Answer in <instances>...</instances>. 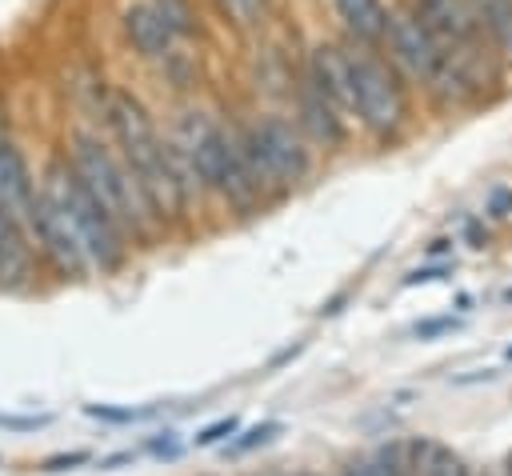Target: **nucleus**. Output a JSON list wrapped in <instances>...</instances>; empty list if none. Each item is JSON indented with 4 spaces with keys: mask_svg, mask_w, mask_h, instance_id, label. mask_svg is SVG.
<instances>
[{
    "mask_svg": "<svg viewBox=\"0 0 512 476\" xmlns=\"http://www.w3.org/2000/svg\"><path fill=\"white\" fill-rule=\"evenodd\" d=\"M100 120L112 128L116 152L124 156V164L140 180V188L152 200L160 224L184 216L188 204H192V192H188V180H184V172L176 164V152H172L168 136L156 128V120L148 116V108L132 92L112 88Z\"/></svg>",
    "mask_w": 512,
    "mask_h": 476,
    "instance_id": "f257e3e1",
    "label": "nucleus"
},
{
    "mask_svg": "<svg viewBox=\"0 0 512 476\" xmlns=\"http://www.w3.org/2000/svg\"><path fill=\"white\" fill-rule=\"evenodd\" d=\"M68 164H72V172L88 184V192L112 212V220L128 236H152L160 228V216H156L152 200L144 196L140 180L124 164V156L116 148H108L96 132H84V128L72 132Z\"/></svg>",
    "mask_w": 512,
    "mask_h": 476,
    "instance_id": "f03ea898",
    "label": "nucleus"
},
{
    "mask_svg": "<svg viewBox=\"0 0 512 476\" xmlns=\"http://www.w3.org/2000/svg\"><path fill=\"white\" fill-rule=\"evenodd\" d=\"M348 64H352V116H356V124L372 140L392 144L396 136H404V128L412 120V96H408L412 84L372 44L348 40Z\"/></svg>",
    "mask_w": 512,
    "mask_h": 476,
    "instance_id": "7ed1b4c3",
    "label": "nucleus"
},
{
    "mask_svg": "<svg viewBox=\"0 0 512 476\" xmlns=\"http://www.w3.org/2000/svg\"><path fill=\"white\" fill-rule=\"evenodd\" d=\"M40 188H44V192L56 200V208L68 216V224H72V232H76V240H80V248H84V256H88V264H92L96 272L120 268V260H124V236H128V232H124V228L112 220V212L88 192V184L72 172V164H68V160H52Z\"/></svg>",
    "mask_w": 512,
    "mask_h": 476,
    "instance_id": "20e7f679",
    "label": "nucleus"
},
{
    "mask_svg": "<svg viewBox=\"0 0 512 476\" xmlns=\"http://www.w3.org/2000/svg\"><path fill=\"white\" fill-rule=\"evenodd\" d=\"M240 132H244V148H248V160H252V172H256L264 196H284L300 180H308L312 140L296 124V116L288 120L280 112H260V116L244 120Z\"/></svg>",
    "mask_w": 512,
    "mask_h": 476,
    "instance_id": "39448f33",
    "label": "nucleus"
},
{
    "mask_svg": "<svg viewBox=\"0 0 512 476\" xmlns=\"http://www.w3.org/2000/svg\"><path fill=\"white\" fill-rule=\"evenodd\" d=\"M380 52L404 72V80L412 88H420L436 104L444 100V88H448V76H452V56L444 52V44L424 28V20L404 0L388 4V24H384Z\"/></svg>",
    "mask_w": 512,
    "mask_h": 476,
    "instance_id": "423d86ee",
    "label": "nucleus"
},
{
    "mask_svg": "<svg viewBox=\"0 0 512 476\" xmlns=\"http://www.w3.org/2000/svg\"><path fill=\"white\" fill-rule=\"evenodd\" d=\"M28 232H32V240H36L40 256H44L64 280L92 268L88 256H84V248H80V240H76V232H72V224H68V216L56 208V200H52L44 188H40V196H36V204H32Z\"/></svg>",
    "mask_w": 512,
    "mask_h": 476,
    "instance_id": "0eeeda50",
    "label": "nucleus"
},
{
    "mask_svg": "<svg viewBox=\"0 0 512 476\" xmlns=\"http://www.w3.org/2000/svg\"><path fill=\"white\" fill-rule=\"evenodd\" d=\"M292 104H296V124L304 128V136L316 148L332 152V148H340L348 140V112L332 96H324L304 72H300V80L292 88Z\"/></svg>",
    "mask_w": 512,
    "mask_h": 476,
    "instance_id": "6e6552de",
    "label": "nucleus"
},
{
    "mask_svg": "<svg viewBox=\"0 0 512 476\" xmlns=\"http://www.w3.org/2000/svg\"><path fill=\"white\" fill-rule=\"evenodd\" d=\"M120 36L144 64H164L184 40L168 28V20L152 8V0H128L120 8Z\"/></svg>",
    "mask_w": 512,
    "mask_h": 476,
    "instance_id": "1a4fd4ad",
    "label": "nucleus"
},
{
    "mask_svg": "<svg viewBox=\"0 0 512 476\" xmlns=\"http://www.w3.org/2000/svg\"><path fill=\"white\" fill-rule=\"evenodd\" d=\"M36 196H40V188L32 180V168H28L24 152L12 140L0 136V208H8L16 220L28 224Z\"/></svg>",
    "mask_w": 512,
    "mask_h": 476,
    "instance_id": "9d476101",
    "label": "nucleus"
},
{
    "mask_svg": "<svg viewBox=\"0 0 512 476\" xmlns=\"http://www.w3.org/2000/svg\"><path fill=\"white\" fill-rule=\"evenodd\" d=\"M28 224L0 208V288H20L32 276V248Z\"/></svg>",
    "mask_w": 512,
    "mask_h": 476,
    "instance_id": "9b49d317",
    "label": "nucleus"
},
{
    "mask_svg": "<svg viewBox=\"0 0 512 476\" xmlns=\"http://www.w3.org/2000/svg\"><path fill=\"white\" fill-rule=\"evenodd\" d=\"M328 4L344 28V40L380 48L384 24H388V0H328Z\"/></svg>",
    "mask_w": 512,
    "mask_h": 476,
    "instance_id": "f8f14e48",
    "label": "nucleus"
},
{
    "mask_svg": "<svg viewBox=\"0 0 512 476\" xmlns=\"http://www.w3.org/2000/svg\"><path fill=\"white\" fill-rule=\"evenodd\" d=\"M472 12L492 44V52L512 64V0H472Z\"/></svg>",
    "mask_w": 512,
    "mask_h": 476,
    "instance_id": "ddd939ff",
    "label": "nucleus"
},
{
    "mask_svg": "<svg viewBox=\"0 0 512 476\" xmlns=\"http://www.w3.org/2000/svg\"><path fill=\"white\" fill-rule=\"evenodd\" d=\"M208 4L232 32H244V36L260 32L276 12V0H208Z\"/></svg>",
    "mask_w": 512,
    "mask_h": 476,
    "instance_id": "4468645a",
    "label": "nucleus"
},
{
    "mask_svg": "<svg viewBox=\"0 0 512 476\" xmlns=\"http://www.w3.org/2000/svg\"><path fill=\"white\" fill-rule=\"evenodd\" d=\"M408 452H412V472H416V476H468L464 460H460L456 452H448L444 444L412 440Z\"/></svg>",
    "mask_w": 512,
    "mask_h": 476,
    "instance_id": "2eb2a0df",
    "label": "nucleus"
},
{
    "mask_svg": "<svg viewBox=\"0 0 512 476\" xmlns=\"http://www.w3.org/2000/svg\"><path fill=\"white\" fill-rule=\"evenodd\" d=\"M152 8L168 20V28L188 44L196 36H204V24H200V8L196 0H152Z\"/></svg>",
    "mask_w": 512,
    "mask_h": 476,
    "instance_id": "dca6fc26",
    "label": "nucleus"
},
{
    "mask_svg": "<svg viewBox=\"0 0 512 476\" xmlns=\"http://www.w3.org/2000/svg\"><path fill=\"white\" fill-rule=\"evenodd\" d=\"M84 412L104 424H132V420L152 416V408H116V404H84Z\"/></svg>",
    "mask_w": 512,
    "mask_h": 476,
    "instance_id": "f3484780",
    "label": "nucleus"
},
{
    "mask_svg": "<svg viewBox=\"0 0 512 476\" xmlns=\"http://www.w3.org/2000/svg\"><path fill=\"white\" fill-rule=\"evenodd\" d=\"M276 432H280V424H276V420H264V424H256V428L240 432V440H232V444H228V456H244V452H252L256 444L272 440Z\"/></svg>",
    "mask_w": 512,
    "mask_h": 476,
    "instance_id": "a211bd4d",
    "label": "nucleus"
},
{
    "mask_svg": "<svg viewBox=\"0 0 512 476\" xmlns=\"http://www.w3.org/2000/svg\"><path fill=\"white\" fill-rule=\"evenodd\" d=\"M236 432H240V420L236 416H220V420H212L208 428L196 432V448H212V444H220V440H228Z\"/></svg>",
    "mask_w": 512,
    "mask_h": 476,
    "instance_id": "6ab92c4d",
    "label": "nucleus"
},
{
    "mask_svg": "<svg viewBox=\"0 0 512 476\" xmlns=\"http://www.w3.org/2000/svg\"><path fill=\"white\" fill-rule=\"evenodd\" d=\"M440 276H448V264H428V268L408 272V276H404V288H412V284H432V280H440Z\"/></svg>",
    "mask_w": 512,
    "mask_h": 476,
    "instance_id": "aec40b11",
    "label": "nucleus"
},
{
    "mask_svg": "<svg viewBox=\"0 0 512 476\" xmlns=\"http://www.w3.org/2000/svg\"><path fill=\"white\" fill-rule=\"evenodd\" d=\"M76 464H88V452H60V456H48V460H44V472H64V468H76Z\"/></svg>",
    "mask_w": 512,
    "mask_h": 476,
    "instance_id": "412c9836",
    "label": "nucleus"
},
{
    "mask_svg": "<svg viewBox=\"0 0 512 476\" xmlns=\"http://www.w3.org/2000/svg\"><path fill=\"white\" fill-rule=\"evenodd\" d=\"M44 424L48 416H0V428H12V432H36Z\"/></svg>",
    "mask_w": 512,
    "mask_h": 476,
    "instance_id": "4be33fe9",
    "label": "nucleus"
},
{
    "mask_svg": "<svg viewBox=\"0 0 512 476\" xmlns=\"http://www.w3.org/2000/svg\"><path fill=\"white\" fill-rule=\"evenodd\" d=\"M460 320H452V316H440V320H424V324H416L412 332L420 336V340H428V336H436V332H448V328H456Z\"/></svg>",
    "mask_w": 512,
    "mask_h": 476,
    "instance_id": "5701e85b",
    "label": "nucleus"
},
{
    "mask_svg": "<svg viewBox=\"0 0 512 476\" xmlns=\"http://www.w3.org/2000/svg\"><path fill=\"white\" fill-rule=\"evenodd\" d=\"M148 452H152V456H168V460H172V456L180 452V444L172 440V432H164V440H152V444H148Z\"/></svg>",
    "mask_w": 512,
    "mask_h": 476,
    "instance_id": "b1692460",
    "label": "nucleus"
},
{
    "mask_svg": "<svg viewBox=\"0 0 512 476\" xmlns=\"http://www.w3.org/2000/svg\"><path fill=\"white\" fill-rule=\"evenodd\" d=\"M344 476H380V472H376V464H372V460H356V464H348V468H344Z\"/></svg>",
    "mask_w": 512,
    "mask_h": 476,
    "instance_id": "393cba45",
    "label": "nucleus"
},
{
    "mask_svg": "<svg viewBox=\"0 0 512 476\" xmlns=\"http://www.w3.org/2000/svg\"><path fill=\"white\" fill-rule=\"evenodd\" d=\"M504 476H512V460H508V472H504Z\"/></svg>",
    "mask_w": 512,
    "mask_h": 476,
    "instance_id": "a878e982",
    "label": "nucleus"
},
{
    "mask_svg": "<svg viewBox=\"0 0 512 476\" xmlns=\"http://www.w3.org/2000/svg\"><path fill=\"white\" fill-rule=\"evenodd\" d=\"M304 476H316V472H304Z\"/></svg>",
    "mask_w": 512,
    "mask_h": 476,
    "instance_id": "bb28decb",
    "label": "nucleus"
}]
</instances>
